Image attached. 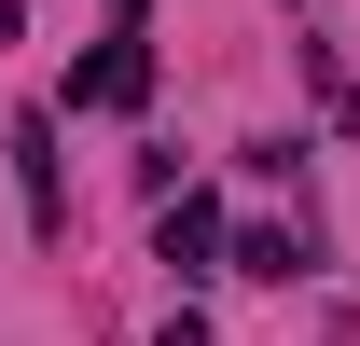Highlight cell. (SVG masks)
<instances>
[{
	"mask_svg": "<svg viewBox=\"0 0 360 346\" xmlns=\"http://www.w3.org/2000/svg\"><path fill=\"white\" fill-rule=\"evenodd\" d=\"M208 250H222V208H208V194H180V208H167V263H180V277H194V263H208Z\"/></svg>",
	"mask_w": 360,
	"mask_h": 346,
	"instance_id": "2",
	"label": "cell"
},
{
	"mask_svg": "<svg viewBox=\"0 0 360 346\" xmlns=\"http://www.w3.org/2000/svg\"><path fill=\"white\" fill-rule=\"evenodd\" d=\"M167 346H208V333H194V319H167Z\"/></svg>",
	"mask_w": 360,
	"mask_h": 346,
	"instance_id": "4",
	"label": "cell"
},
{
	"mask_svg": "<svg viewBox=\"0 0 360 346\" xmlns=\"http://www.w3.org/2000/svg\"><path fill=\"white\" fill-rule=\"evenodd\" d=\"M70 97H84V111H139V97H153V56H139V42H97L84 70H70Z\"/></svg>",
	"mask_w": 360,
	"mask_h": 346,
	"instance_id": "1",
	"label": "cell"
},
{
	"mask_svg": "<svg viewBox=\"0 0 360 346\" xmlns=\"http://www.w3.org/2000/svg\"><path fill=\"white\" fill-rule=\"evenodd\" d=\"M291 263H305V250H291L277 222H250V236H236V277H291Z\"/></svg>",
	"mask_w": 360,
	"mask_h": 346,
	"instance_id": "3",
	"label": "cell"
}]
</instances>
